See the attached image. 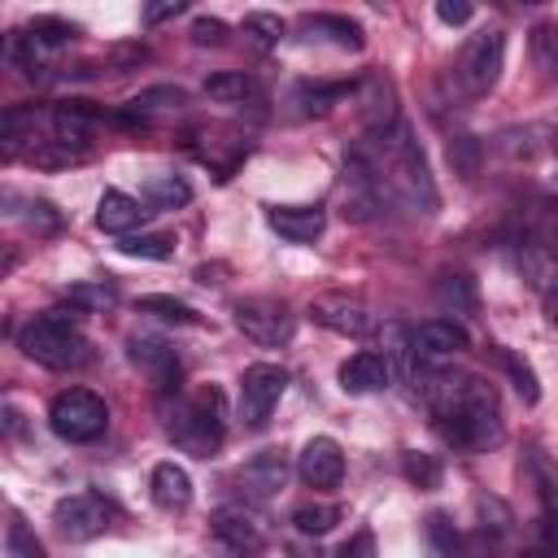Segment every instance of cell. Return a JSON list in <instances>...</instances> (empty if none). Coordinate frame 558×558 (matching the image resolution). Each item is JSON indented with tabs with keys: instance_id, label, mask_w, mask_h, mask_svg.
I'll use <instances>...</instances> for the list:
<instances>
[{
	"instance_id": "6da1fadb",
	"label": "cell",
	"mask_w": 558,
	"mask_h": 558,
	"mask_svg": "<svg viewBox=\"0 0 558 558\" xmlns=\"http://www.w3.org/2000/svg\"><path fill=\"white\" fill-rule=\"evenodd\" d=\"M418 392L427 397L432 423L449 449L480 453V449H493L501 440V432H506L501 401H497V388L488 379H480V375H423Z\"/></svg>"
},
{
	"instance_id": "7a4b0ae2",
	"label": "cell",
	"mask_w": 558,
	"mask_h": 558,
	"mask_svg": "<svg viewBox=\"0 0 558 558\" xmlns=\"http://www.w3.org/2000/svg\"><path fill=\"white\" fill-rule=\"evenodd\" d=\"M353 157L366 166V174L384 201H401L418 214L436 209V183H432L427 157L401 122L388 131H366V140L353 148Z\"/></svg>"
},
{
	"instance_id": "3957f363",
	"label": "cell",
	"mask_w": 558,
	"mask_h": 558,
	"mask_svg": "<svg viewBox=\"0 0 558 558\" xmlns=\"http://www.w3.org/2000/svg\"><path fill=\"white\" fill-rule=\"evenodd\" d=\"M17 349L31 362L48 366V371H70V366H83L92 357V344L78 331L74 310H44L31 323H22L17 327Z\"/></svg>"
},
{
	"instance_id": "277c9868",
	"label": "cell",
	"mask_w": 558,
	"mask_h": 558,
	"mask_svg": "<svg viewBox=\"0 0 558 558\" xmlns=\"http://www.w3.org/2000/svg\"><path fill=\"white\" fill-rule=\"evenodd\" d=\"M166 436L192 458H214L222 449V436H227V410H222L218 388H201L192 397H179L166 410Z\"/></svg>"
},
{
	"instance_id": "5b68a950",
	"label": "cell",
	"mask_w": 558,
	"mask_h": 558,
	"mask_svg": "<svg viewBox=\"0 0 558 558\" xmlns=\"http://www.w3.org/2000/svg\"><path fill=\"white\" fill-rule=\"evenodd\" d=\"M48 427L70 440V445H87V440H100L105 427H109V405L92 392V388H65L52 397L48 405Z\"/></svg>"
},
{
	"instance_id": "8992f818",
	"label": "cell",
	"mask_w": 558,
	"mask_h": 558,
	"mask_svg": "<svg viewBox=\"0 0 558 558\" xmlns=\"http://www.w3.org/2000/svg\"><path fill=\"white\" fill-rule=\"evenodd\" d=\"M501 65H506V31L488 26V31H475L462 44V52L453 61V78L466 96H484L501 78Z\"/></svg>"
},
{
	"instance_id": "52a82bcc",
	"label": "cell",
	"mask_w": 558,
	"mask_h": 558,
	"mask_svg": "<svg viewBox=\"0 0 558 558\" xmlns=\"http://www.w3.org/2000/svg\"><path fill=\"white\" fill-rule=\"evenodd\" d=\"M52 523L65 541H92L118 523V506L105 493H70L52 506Z\"/></svg>"
},
{
	"instance_id": "ba28073f",
	"label": "cell",
	"mask_w": 558,
	"mask_h": 558,
	"mask_svg": "<svg viewBox=\"0 0 558 558\" xmlns=\"http://www.w3.org/2000/svg\"><path fill=\"white\" fill-rule=\"evenodd\" d=\"M231 318H235V327H240L253 344H262V349H279V344H288V340H292V331H296L292 310H288L283 301H270V296L235 301Z\"/></svg>"
},
{
	"instance_id": "9c48e42d",
	"label": "cell",
	"mask_w": 558,
	"mask_h": 558,
	"mask_svg": "<svg viewBox=\"0 0 558 558\" xmlns=\"http://www.w3.org/2000/svg\"><path fill=\"white\" fill-rule=\"evenodd\" d=\"M283 392H288V371L279 362L244 366V375H240V418H244V427H262Z\"/></svg>"
},
{
	"instance_id": "30bf717a",
	"label": "cell",
	"mask_w": 558,
	"mask_h": 558,
	"mask_svg": "<svg viewBox=\"0 0 558 558\" xmlns=\"http://www.w3.org/2000/svg\"><path fill=\"white\" fill-rule=\"evenodd\" d=\"M310 314L318 327L336 331V336H366L371 331V310L362 296H349V292H323L310 301Z\"/></svg>"
},
{
	"instance_id": "8fae6325",
	"label": "cell",
	"mask_w": 558,
	"mask_h": 558,
	"mask_svg": "<svg viewBox=\"0 0 558 558\" xmlns=\"http://www.w3.org/2000/svg\"><path fill=\"white\" fill-rule=\"evenodd\" d=\"M209 532H214L218 545H227V549L240 554V558H253V554L266 549V532H262V523H257L244 506H222V510H214Z\"/></svg>"
},
{
	"instance_id": "7c38bea8",
	"label": "cell",
	"mask_w": 558,
	"mask_h": 558,
	"mask_svg": "<svg viewBox=\"0 0 558 558\" xmlns=\"http://www.w3.org/2000/svg\"><path fill=\"white\" fill-rule=\"evenodd\" d=\"M296 475L310 488H336L344 480V453H340V445L331 436L305 440V449L296 453Z\"/></svg>"
},
{
	"instance_id": "4fadbf2b",
	"label": "cell",
	"mask_w": 558,
	"mask_h": 558,
	"mask_svg": "<svg viewBox=\"0 0 558 558\" xmlns=\"http://www.w3.org/2000/svg\"><path fill=\"white\" fill-rule=\"evenodd\" d=\"M126 357H131L161 392H170V388L179 384V353H174L161 336H131V340H126Z\"/></svg>"
},
{
	"instance_id": "5bb4252c",
	"label": "cell",
	"mask_w": 558,
	"mask_h": 558,
	"mask_svg": "<svg viewBox=\"0 0 558 558\" xmlns=\"http://www.w3.org/2000/svg\"><path fill=\"white\" fill-rule=\"evenodd\" d=\"M266 222L288 244H314L323 235V227H327V209L323 205H270Z\"/></svg>"
},
{
	"instance_id": "9a60e30c",
	"label": "cell",
	"mask_w": 558,
	"mask_h": 558,
	"mask_svg": "<svg viewBox=\"0 0 558 558\" xmlns=\"http://www.w3.org/2000/svg\"><path fill=\"white\" fill-rule=\"evenodd\" d=\"M96 118H100V113H96L87 100H61V105H52V113H48L52 144H61L65 153H70V148H87Z\"/></svg>"
},
{
	"instance_id": "2e32d148",
	"label": "cell",
	"mask_w": 558,
	"mask_h": 558,
	"mask_svg": "<svg viewBox=\"0 0 558 558\" xmlns=\"http://www.w3.org/2000/svg\"><path fill=\"white\" fill-rule=\"evenodd\" d=\"M410 344H414L418 357H449V353L471 349V336L453 318H427V323L410 327Z\"/></svg>"
},
{
	"instance_id": "e0dca14e",
	"label": "cell",
	"mask_w": 558,
	"mask_h": 558,
	"mask_svg": "<svg viewBox=\"0 0 558 558\" xmlns=\"http://www.w3.org/2000/svg\"><path fill=\"white\" fill-rule=\"evenodd\" d=\"M388 379H392V366H388V357L375 353V349H362V353H353V357L340 362V388L353 392V397L379 392V388H388Z\"/></svg>"
},
{
	"instance_id": "ac0fdd59",
	"label": "cell",
	"mask_w": 558,
	"mask_h": 558,
	"mask_svg": "<svg viewBox=\"0 0 558 558\" xmlns=\"http://www.w3.org/2000/svg\"><path fill=\"white\" fill-rule=\"evenodd\" d=\"M288 480V453L283 449H262L240 466V488L248 497H275Z\"/></svg>"
},
{
	"instance_id": "d6986e66",
	"label": "cell",
	"mask_w": 558,
	"mask_h": 558,
	"mask_svg": "<svg viewBox=\"0 0 558 558\" xmlns=\"http://www.w3.org/2000/svg\"><path fill=\"white\" fill-rule=\"evenodd\" d=\"M148 214H153V209H144L135 196H126V192H118V187H105L100 201H96V227H100L105 235H131Z\"/></svg>"
},
{
	"instance_id": "ffe728a7",
	"label": "cell",
	"mask_w": 558,
	"mask_h": 558,
	"mask_svg": "<svg viewBox=\"0 0 558 558\" xmlns=\"http://www.w3.org/2000/svg\"><path fill=\"white\" fill-rule=\"evenodd\" d=\"M148 493L161 510H187L192 506V475L179 462H157L153 480H148Z\"/></svg>"
},
{
	"instance_id": "44dd1931",
	"label": "cell",
	"mask_w": 558,
	"mask_h": 558,
	"mask_svg": "<svg viewBox=\"0 0 558 558\" xmlns=\"http://www.w3.org/2000/svg\"><path fill=\"white\" fill-rule=\"evenodd\" d=\"M423 541H427V558H471V545L466 536L453 527L449 514L432 510L427 523H423Z\"/></svg>"
},
{
	"instance_id": "7402d4cb",
	"label": "cell",
	"mask_w": 558,
	"mask_h": 558,
	"mask_svg": "<svg viewBox=\"0 0 558 558\" xmlns=\"http://www.w3.org/2000/svg\"><path fill=\"white\" fill-rule=\"evenodd\" d=\"M301 26L305 31H314V35H323V39H331L336 48H362L366 39H362V26L353 22V17H344V13H305L301 17Z\"/></svg>"
},
{
	"instance_id": "603a6c76",
	"label": "cell",
	"mask_w": 558,
	"mask_h": 558,
	"mask_svg": "<svg viewBox=\"0 0 558 558\" xmlns=\"http://www.w3.org/2000/svg\"><path fill=\"white\" fill-rule=\"evenodd\" d=\"M205 96L218 105H244L248 96H257V83L244 70H218L205 78Z\"/></svg>"
},
{
	"instance_id": "cb8c5ba5",
	"label": "cell",
	"mask_w": 558,
	"mask_h": 558,
	"mask_svg": "<svg viewBox=\"0 0 558 558\" xmlns=\"http://www.w3.org/2000/svg\"><path fill=\"white\" fill-rule=\"evenodd\" d=\"M61 296H65V305H70L74 314H96V310L118 305V288H113V283H105V279H92V283H70Z\"/></svg>"
},
{
	"instance_id": "d4e9b609",
	"label": "cell",
	"mask_w": 558,
	"mask_h": 558,
	"mask_svg": "<svg viewBox=\"0 0 558 558\" xmlns=\"http://www.w3.org/2000/svg\"><path fill=\"white\" fill-rule=\"evenodd\" d=\"M488 353H493V362H497V366H501V371L510 375V384H514V392H519V397H523V401L532 405V401L541 397V384H536V371H532V366H527V362H523L519 353H510L506 344H493Z\"/></svg>"
},
{
	"instance_id": "484cf974",
	"label": "cell",
	"mask_w": 558,
	"mask_h": 558,
	"mask_svg": "<svg viewBox=\"0 0 558 558\" xmlns=\"http://www.w3.org/2000/svg\"><path fill=\"white\" fill-rule=\"evenodd\" d=\"M527 48H532V61L545 78H558V22H536L527 31Z\"/></svg>"
},
{
	"instance_id": "4316f807",
	"label": "cell",
	"mask_w": 558,
	"mask_h": 558,
	"mask_svg": "<svg viewBox=\"0 0 558 558\" xmlns=\"http://www.w3.org/2000/svg\"><path fill=\"white\" fill-rule=\"evenodd\" d=\"M144 201H148L153 209H179V205L192 201V187H187L183 174H153L148 187H144Z\"/></svg>"
},
{
	"instance_id": "83f0119b",
	"label": "cell",
	"mask_w": 558,
	"mask_h": 558,
	"mask_svg": "<svg viewBox=\"0 0 558 558\" xmlns=\"http://www.w3.org/2000/svg\"><path fill=\"white\" fill-rule=\"evenodd\" d=\"M436 296H440V305L445 310H453V314H475V279L471 275H462V270H453V275H440V283H436Z\"/></svg>"
},
{
	"instance_id": "f1b7e54d",
	"label": "cell",
	"mask_w": 558,
	"mask_h": 558,
	"mask_svg": "<svg viewBox=\"0 0 558 558\" xmlns=\"http://www.w3.org/2000/svg\"><path fill=\"white\" fill-rule=\"evenodd\" d=\"M336 523H340V506H331V501H305L292 510V527L301 536H327Z\"/></svg>"
},
{
	"instance_id": "f546056e",
	"label": "cell",
	"mask_w": 558,
	"mask_h": 558,
	"mask_svg": "<svg viewBox=\"0 0 558 558\" xmlns=\"http://www.w3.org/2000/svg\"><path fill=\"white\" fill-rule=\"evenodd\" d=\"M353 87L349 83H301L296 87V105H301V113H327L336 100H344Z\"/></svg>"
},
{
	"instance_id": "4dcf8cb0",
	"label": "cell",
	"mask_w": 558,
	"mask_h": 558,
	"mask_svg": "<svg viewBox=\"0 0 558 558\" xmlns=\"http://www.w3.org/2000/svg\"><path fill=\"white\" fill-rule=\"evenodd\" d=\"M401 475L414 484V488H440V458L436 453H423V449H405L401 453Z\"/></svg>"
},
{
	"instance_id": "1f68e13d",
	"label": "cell",
	"mask_w": 558,
	"mask_h": 558,
	"mask_svg": "<svg viewBox=\"0 0 558 558\" xmlns=\"http://www.w3.org/2000/svg\"><path fill=\"white\" fill-rule=\"evenodd\" d=\"M179 105H187V92L183 87H174V83H157V87H144V92H135L131 100H126V109L131 113H148V109H179Z\"/></svg>"
},
{
	"instance_id": "d6a6232c",
	"label": "cell",
	"mask_w": 558,
	"mask_h": 558,
	"mask_svg": "<svg viewBox=\"0 0 558 558\" xmlns=\"http://www.w3.org/2000/svg\"><path fill=\"white\" fill-rule=\"evenodd\" d=\"M26 35L39 44V48H61V44H70L74 35H78V26L74 22H65V17H52V13H39V17H31V26H26Z\"/></svg>"
},
{
	"instance_id": "836d02e7",
	"label": "cell",
	"mask_w": 558,
	"mask_h": 558,
	"mask_svg": "<svg viewBox=\"0 0 558 558\" xmlns=\"http://www.w3.org/2000/svg\"><path fill=\"white\" fill-rule=\"evenodd\" d=\"M240 31L248 35V44H253L257 52H266V48H275V44H279V35H283V22H279L275 13H262V9H253V13H244Z\"/></svg>"
},
{
	"instance_id": "e575fe53",
	"label": "cell",
	"mask_w": 558,
	"mask_h": 558,
	"mask_svg": "<svg viewBox=\"0 0 558 558\" xmlns=\"http://www.w3.org/2000/svg\"><path fill=\"white\" fill-rule=\"evenodd\" d=\"M135 310H140V314H157V318H166V323H196V310H192L187 301H179V296H161V292L140 296Z\"/></svg>"
},
{
	"instance_id": "d590c367",
	"label": "cell",
	"mask_w": 558,
	"mask_h": 558,
	"mask_svg": "<svg viewBox=\"0 0 558 558\" xmlns=\"http://www.w3.org/2000/svg\"><path fill=\"white\" fill-rule=\"evenodd\" d=\"M118 253L126 257H148V262H166L174 253V240L170 235H122L118 240Z\"/></svg>"
},
{
	"instance_id": "8d00e7d4",
	"label": "cell",
	"mask_w": 558,
	"mask_h": 558,
	"mask_svg": "<svg viewBox=\"0 0 558 558\" xmlns=\"http://www.w3.org/2000/svg\"><path fill=\"white\" fill-rule=\"evenodd\" d=\"M4 558H44L39 536L22 519H9V527H4Z\"/></svg>"
},
{
	"instance_id": "74e56055",
	"label": "cell",
	"mask_w": 558,
	"mask_h": 558,
	"mask_svg": "<svg viewBox=\"0 0 558 558\" xmlns=\"http://www.w3.org/2000/svg\"><path fill=\"white\" fill-rule=\"evenodd\" d=\"M449 166H453L462 179H471V174L480 170V140H471V135L449 140Z\"/></svg>"
},
{
	"instance_id": "f35d334b",
	"label": "cell",
	"mask_w": 558,
	"mask_h": 558,
	"mask_svg": "<svg viewBox=\"0 0 558 558\" xmlns=\"http://www.w3.org/2000/svg\"><path fill=\"white\" fill-rule=\"evenodd\" d=\"M26 227H31L35 235H52V231L61 227V214H57L48 201H31V205H26Z\"/></svg>"
},
{
	"instance_id": "ab89813d",
	"label": "cell",
	"mask_w": 558,
	"mask_h": 558,
	"mask_svg": "<svg viewBox=\"0 0 558 558\" xmlns=\"http://www.w3.org/2000/svg\"><path fill=\"white\" fill-rule=\"evenodd\" d=\"M336 558H379V554H375V532H371V527H357V532L336 549Z\"/></svg>"
},
{
	"instance_id": "60d3db41",
	"label": "cell",
	"mask_w": 558,
	"mask_h": 558,
	"mask_svg": "<svg viewBox=\"0 0 558 558\" xmlns=\"http://www.w3.org/2000/svg\"><path fill=\"white\" fill-rule=\"evenodd\" d=\"M222 39H227V22L222 17H196L192 22V44L205 48V44H222Z\"/></svg>"
},
{
	"instance_id": "b9f144b4",
	"label": "cell",
	"mask_w": 558,
	"mask_h": 558,
	"mask_svg": "<svg viewBox=\"0 0 558 558\" xmlns=\"http://www.w3.org/2000/svg\"><path fill=\"white\" fill-rule=\"evenodd\" d=\"M471 13H475V9H471L466 0H440V4H436V17H440L445 26H462V22H471Z\"/></svg>"
},
{
	"instance_id": "7bdbcfd3",
	"label": "cell",
	"mask_w": 558,
	"mask_h": 558,
	"mask_svg": "<svg viewBox=\"0 0 558 558\" xmlns=\"http://www.w3.org/2000/svg\"><path fill=\"white\" fill-rule=\"evenodd\" d=\"M183 9H187V0H161V4H144V22H148V26H157V22H166V17L183 13Z\"/></svg>"
},
{
	"instance_id": "ee69618b",
	"label": "cell",
	"mask_w": 558,
	"mask_h": 558,
	"mask_svg": "<svg viewBox=\"0 0 558 558\" xmlns=\"http://www.w3.org/2000/svg\"><path fill=\"white\" fill-rule=\"evenodd\" d=\"M144 57H148V48H144V44H126V48H113V65H118V74H122L126 65L144 61Z\"/></svg>"
},
{
	"instance_id": "f6af8a7d",
	"label": "cell",
	"mask_w": 558,
	"mask_h": 558,
	"mask_svg": "<svg viewBox=\"0 0 558 558\" xmlns=\"http://www.w3.org/2000/svg\"><path fill=\"white\" fill-rule=\"evenodd\" d=\"M541 305H545V318L558 327V275H554L545 288H541Z\"/></svg>"
},
{
	"instance_id": "bcb514c9",
	"label": "cell",
	"mask_w": 558,
	"mask_h": 558,
	"mask_svg": "<svg viewBox=\"0 0 558 558\" xmlns=\"http://www.w3.org/2000/svg\"><path fill=\"white\" fill-rule=\"evenodd\" d=\"M554 148H558V122H554Z\"/></svg>"
}]
</instances>
